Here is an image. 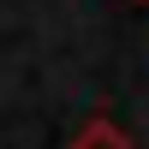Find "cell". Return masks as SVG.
Segmentation results:
<instances>
[{
    "label": "cell",
    "instance_id": "1",
    "mask_svg": "<svg viewBox=\"0 0 149 149\" xmlns=\"http://www.w3.org/2000/svg\"><path fill=\"white\" fill-rule=\"evenodd\" d=\"M72 149H131V137L113 125V119H90V125L72 137Z\"/></svg>",
    "mask_w": 149,
    "mask_h": 149
}]
</instances>
